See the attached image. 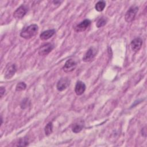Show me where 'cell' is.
Returning <instances> with one entry per match:
<instances>
[{
    "label": "cell",
    "mask_w": 147,
    "mask_h": 147,
    "mask_svg": "<svg viewBox=\"0 0 147 147\" xmlns=\"http://www.w3.org/2000/svg\"><path fill=\"white\" fill-rule=\"evenodd\" d=\"M38 30L37 25L33 24L22 29L20 33V36L26 40L30 39L37 33Z\"/></svg>",
    "instance_id": "6da1fadb"
},
{
    "label": "cell",
    "mask_w": 147,
    "mask_h": 147,
    "mask_svg": "<svg viewBox=\"0 0 147 147\" xmlns=\"http://www.w3.org/2000/svg\"><path fill=\"white\" fill-rule=\"evenodd\" d=\"M138 11V6H137L136 5L131 6L125 14V21L127 22H130L133 21L134 20Z\"/></svg>",
    "instance_id": "7a4b0ae2"
},
{
    "label": "cell",
    "mask_w": 147,
    "mask_h": 147,
    "mask_svg": "<svg viewBox=\"0 0 147 147\" xmlns=\"http://www.w3.org/2000/svg\"><path fill=\"white\" fill-rule=\"evenodd\" d=\"M17 70L16 65L15 64H8L5 69V73H4V77L5 79H10L12 78Z\"/></svg>",
    "instance_id": "3957f363"
},
{
    "label": "cell",
    "mask_w": 147,
    "mask_h": 147,
    "mask_svg": "<svg viewBox=\"0 0 147 147\" xmlns=\"http://www.w3.org/2000/svg\"><path fill=\"white\" fill-rule=\"evenodd\" d=\"M54 46L51 43H46L41 46L38 49V54L40 56H44L49 54L53 49Z\"/></svg>",
    "instance_id": "277c9868"
},
{
    "label": "cell",
    "mask_w": 147,
    "mask_h": 147,
    "mask_svg": "<svg viewBox=\"0 0 147 147\" xmlns=\"http://www.w3.org/2000/svg\"><path fill=\"white\" fill-rule=\"evenodd\" d=\"M27 11V7L24 5H22L14 11V12L13 13V17L16 19H21L24 17V16L26 14Z\"/></svg>",
    "instance_id": "5b68a950"
},
{
    "label": "cell",
    "mask_w": 147,
    "mask_h": 147,
    "mask_svg": "<svg viewBox=\"0 0 147 147\" xmlns=\"http://www.w3.org/2000/svg\"><path fill=\"white\" fill-rule=\"evenodd\" d=\"M76 65H77L76 62L74 60L72 59H69L67 60L65 63L64 66L63 67V70L65 72H70L73 71L75 69V68L76 67Z\"/></svg>",
    "instance_id": "8992f818"
},
{
    "label": "cell",
    "mask_w": 147,
    "mask_h": 147,
    "mask_svg": "<svg viewBox=\"0 0 147 147\" xmlns=\"http://www.w3.org/2000/svg\"><path fill=\"white\" fill-rule=\"evenodd\" d=\"M70 84V80L68 78H62L57 82L56 88L58 91H62L65 90Z\"/></svg>",
    "instance_id": "52a82bcc"
},
{
    "label": "cell",
    "mask_w": 147,
    "mask_h": 147,
    "mask_svg": "<svg viewBox=\"0 0 147 147\" xmlns=\"http://www.w3.org/2000/svg\"><path fill=\"white\" fill-rule=\"evenodd\" d=\"M91 21L88 19H86L78 24L75 28V31L76 32H82L86 30L90 25Z\"/></svg>",
    "instance_id": "ba28073f"
},
{
    "label": "cell",
    "mask_w": 147,
    "mask_h": 147,
    "mask_svg": "<svg viewBox=\"0 0 147 147\" xmlns=\"http://www.w3.org/2000/svg\"><path fill=\"white\" fill-rule=\"evenodd\" d=\"M142 44V40L140 37H137L133 39L130 43L131 48L133 51L137 52L141 48Z\"/></svg>",
    "instance_id": "9c48e42d"
},
{
    "label": "cell",
    "mask_w": 147,
    "mask_h": 147,
    "mask_svg": "<svg viewBox=\"0 0 147 147\" xmlns=\"http://www.w3.org/2000/svg\"><path fill=\"white\" fill-rule=\"evenodd\" d=\"M96 51L94 48H90L84 54L83 60L84 62H90L92 60L95 56Z\"/></svg>",
    "instance_id": "30bf717a"
},
{
    "label": "cell",
    "mask_w": 147,
    "mask_h": 147,
    "mask_svg": "<svg viewBox=\"0 0 147 147\" xmlns=\"http://www.w3.org/2000/svg\"><path fill=\"white\" fill-rule=\"evenodd\" d=\"M86 85L82 81H78L75 87V92L77 95H82L86 90Z\"/></svg>",
    "instance_id": "8fae6325"
},
{
    "label": "cell",
    "mask_w": 147,
    "mask_h": 147,
    "mask_svg": "<svg viewBox=\"0 0 147 147\" xmlns=\"http://www.w3.org/2000/svg\"><path fill=\"white\" fill-rule=\"evenodd\" d=\"M84 126V122L83 120H79L74 123L72 126V130L75 133H79Z\"/></svg>",
    "instance_id": "7c38bea8"
},
{
    "label": "cell",
    "mask_w": 147,
    "mask_h": 147,
    "mask_svg": "<svg viewBox=\"0 0 147 147\" xmlns=\"http://www.w3.org/2000/svg\"><path fill=\"white\" fill-rule=\"evenodd\" d=\"M55 33V29H49L42 32L40 34V38L42 40H47L52 37Z\"/></svg>",
    "instance_id": "4fadbf2b"
},
{
    "label": "cell",
    "mask_w": 147,
    "mask_h": 147,
    "mask_svg": "<svg viewBox=\"0 0 147 147\" xmlns=\"http://www.w3.org/2000/svg\"><path fill=\"white\" fill-rule=\"evenodd\" d=\"M106 6V2L104 1H98L95 5V10L99 12L102 11Z\"/></svg>",
    "instance_id": "5bb4252c"
},
{
    "label": "cell",
    "mask_w": 147,
    "mask_h": 147,
    "mask_svg": "<svg viewBox=\"0 0 147 147\" xmlns=\"http://www.w3.org/2000/svg\"><path fill=\"white\" fill-rule=\"evenodd\" d=\"M45 134L46 136H49L53 131V123L52 122H48L44 129Z\"/></svg>",
    "instance_id": "9a60e30c"
},
{
    "label": "cell",
    "mask_w": 147,
    "mask_h": 147,
    "mask_svg": "<svg viewBox=\"0 0 147 147\" xmlns=\"http://www.w3.org/2000/svg\"><path fill=\"white\" fill-rule=\"evenodd\" d=\"M107 18H105V17H102L100 18H99L98 21L96 22V26L97 28H101L103 26H105L106 23H107Z\"/></svg>",
    "instance_id": "2e32d148"
},
{
    "label": "cell",
    "mask_w": 147,
    "mask_h": 147,
    "mask_svg": "<svg viewBox=\"0 0 147 147\" xmlns=\"http://www.w3.org/2000/svg\"><path fill=\"white\" fill-rule=\"evenodd\" d=\"M29 145V140L27 138L24 137L20 138L17 142V146H26Z\"/></svg>",
    "instance_id": "e0dca14e"
},
{
    "label": "cell",
    "mask_w": 147,
    "mask_h": 147,
    "mask_svg": "<svg viewBox=\"0 0 147 147\" xmlns=\"http://www.w3.org/2000/svg\"><path fill=\"white\" fill-rule=\"evenodd\" d=\"M26 88V84L24 82H21L17 83V84L16 85V90L17 91H21L25 90Z\"/></svg>",
    "instance_id": "ac0fdd59"
},
{
    "label": "cell",
    "mask_w": 147,
    "mask_h": 147,
    "mask_svg": "<svg viewBox=\"0 0 147 147\" xmlns=\"http://www.w3.org/2000/svg\"><path fill=\"white\" fill-rule=\"evenodd\" d=\"M29 105H30V101L28 100V99L25 98V99H24L22 101V102H21L20 106H21V109H25V108L28 107Z\"/></svg>",
    "instance_id": "d6986e66"
},
{
    "label": "cell",
    "mask_w": 147,
    "mask_h": 147,
    "mask_svg": "<svg viewBox=\"0 0 147 147\" xmlns=\"http://www.w3.org/2000/svg\"><path fill=\"white\" fill-rule=\"evenodd\" d=\"M5 91H6V90H5V87H3L2 86L1 87V88H0V96H1V98H2L3 95L5 93Z\"/></svg>",
    "instance_id": "ffe728a7"
},
{
    "label": "cell",
    "mask_w": 147,
    "mask_h": 147,
    "mask_svg": "<svg viewBox=\"0 0 147 147\" xmlns=\"http://www.w3.org/2000/svg\"><path fill=\"white\" fill-rule=\"evenodd\" d=\"M2 122H3V119H2V116H1V125H2Z\"/></svg>",
    "instance_id": "44dd1931"
}]
</instances>
